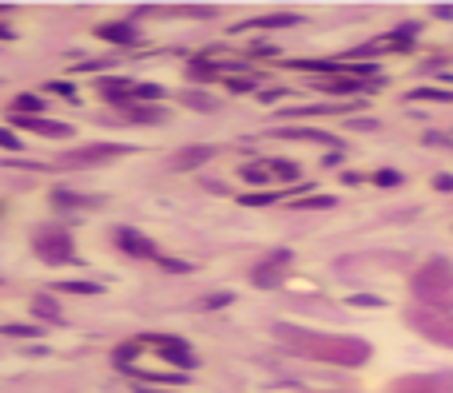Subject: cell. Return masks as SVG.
I'll list each match as a JSON object with an SVG mask.
<instances>
[{"instance_id": "6da1fadb", "label": "cell", "mask_w": 453, "mask_h": 393, "mask_svg": "<svg viewBox=\"0 0 453 393\" xmlns=\"http://www.w3.org/2000/svg\"><path fill=\"white\" fill-rule=\"evenodd\" d=\"M274 342L286 350L311 358V362H330V365H362L370 362V346L362 338H346V334H318V330H298V326L279 322L274 326Z\"/></svg>"}, {"instance_id": "7a4b0ae2", "label": "cell", "mask_w": 453, "mask_h": 393, "mask_svg": "<svg viewBox=\"0 0 453 393\" xmlns=\"http://www.w3.org/2000/svg\"><path fill=\"white\" fill-rule=\"evenodd\" d=\"M410 326L418 334H425L430 342H437V346H449L453 350V298H445V302H433V306H425V302H418L410 314Z\"/></svg>"}, {"instance_id": "3957f363", "label": "cell", "mask_w": 453, "mask_h": 393, "mask_svg": "<svg viewBox=\"0 0 453 393\" xmlns=\"http://www.w3.org/2000/svg\"><path fill=\"white\" fill-rule=\"evenodd\" d=\"M413 298H418V302H425V306L453 298V262L449 258L425 262L422 270L413 274Z\"/></svg>"}, {"instance_id": "277c9868", "label": "cell", "mask_w": 453, "mask_h": 393, "mask_svg": "<svg viewBox=\"0 0 453 393\" xmlns=\"http://www.w3.org/2000/svg\"><path fill=\"white\" fill-rule=\"evenodd\" d=\"M32 251L40 254L48 266H64V262L76 258V246H72V234L64 227H40L32 234Z\"/></svg>"}, {"instance_id": "5b68a950", "label": "cell", "mask_w": 453, "mask_h": 393, "mask_svg": "<svg viewBox=\"0 0 453 393\" xmlns=\"http://www.w3.org/2000/svg\"><path fill=\"white\" fill-rule=\"evenodd\" d=\"M294 254L291 251H274L267 254L262 262H255L251 266V286H259V290H271V286H279L282 278H286V266H291Z\"/></svg>"}, {"instance_id": "8992f818", "label": "cell", "mask_w": 453, "mask_h": 393, "mask_svg": "<svg viewBox=\"0 0 453 393\" xmlns=\"http://www.w3.org/2000/svg\"><path fill=\"white\" fill-rule=\"evenodd\" d=\"M155 350H160V362H172L175 370H195V353H191V346L183 342V338H172V334H151L147 338Z\"/></svg>"}, {"instance_id": "52a82bcc", "label": "cell", "mask_w": 453, "mask_h": 393, "mask_svg": "<svg viewBox=\"0 0 453 393\" xmlns=\"http://www.w3.org/2000/svg\"><path fill=\"white\" fill-rule=\"evenodd\" d=\"M131 147L123 143H91V147H76V152L64 155V167H91V163H108V159H120L128 155Z\"/></svg>"}, {"instance_id": "ba28073f", "label": "cell", "mask_w": 453, "mask_h": 393, "mask_svg": "<svg viewBox=\"0 0 453 393\" xmlns=\"http://www.w3.org/2000/svg\"><path fill=\"white\" fill-rule=\"evenodd\" d=\"M111 239H116V246H120V251H128L131 258H155V254H160V246H155L147 234L131 231V227H116V231H111Z\"/></svg>"}, {"instance_id": "9c48e42d", "label": "cell", "mask_w": 453, "mask_h": 393, "mask_svg": "<svg viewBox=\"0 0 453 393\" xmlns=\"http://www.w3.org/2000/svg\"><path fill=\"white\" fill-rule=\"evenodd\" d=\"M393 393H453V377H406L393 382Z\"/></svg>"}, {"instance_id": "30bf717a", "label": "cell", "mask_w": 453, "mask_h": 393, "mask_svg": "<svg viewBox=\"0 0 453 393\" xmlns=\"http://www.w3.org/2000/svg\"><path fill=\"white\" fill-rule=\"evenodd\" d=\"M21 127L36 131V135H52V139H72V127L68 123H52V120H40V115H12Z\"/></svg>"}, {"instance_id": "8fae6325", "label": "cell", "mask_w": 453, "mask_h": 393, "mask_svg": "<svg viewBox=\"0 0 453 393\" xmlns=\"http://www.w3.org/2000/svg\"><path fill=\"white\" fill-rule=\"evenodd\" d=\"M211 155H215V147H179V152L172 155V171H195V167H203Z\"/></svg>"}, {"instance_id": "7c38bea8", "label": "cell", "mask_w": 453, "mask_h": 393, "mask_svg": "<svg viewBox=\"0 0 453 393\" xmlns=\"http://www.w3.org/2000/svg\"><path fill=\"white\" fill-rule=\"evenodd\" d=\"M302 16L298 12H267V16H251V21H242V24H235L239 32H247V28H291V24H298Z\"/></svg>"}, {"instance_id": "4fadbf2b", "label": "cell", "mask_w": 453, "mask_h": 393, "mask_svg": "<svg viewBox=\"0 0 453 393\" xmlns=\"http://www.w3.org/2000/svg\"><path fill=\"white\" fill-rule=\"evenodd\" d=\"M96 36H100V40H111V44H135V40H140V32H135V24H131V21L100 24V28H96Z\"/></svg>"}, {"instance_id": "5bb4252c", "label": "cell", "mask_w": 453, "mask_h": 393, "mask_svg": "<svg viewBox=\"0 0 453 393\" xmlns=\"http://www.w3.org/2000/svg\"><path fill=\"white\" fill-rule=\"evenodd\" d=\"M120 370L143 385H183V373H155V370H135V365H120Z\"/></svg>"}, {"instance_id": "9a60e30c", "label": "cell", "mask_w": 453, "mask_h": 393, "mask_svg": "<svg viewBox=\"0 0 453 393\" xmlns=\"http://www.w3.org/2000/svg\"><path fill=\"white\" fill-rule=\"evenodd\" d=\"M32 314L44 318V322H64V310L52 294H36V298H32Z\"/></svg>"}, {"instance_id": "2e32d148", "label": "cell", "mask_w": 453, "mask_h": 393, "mask_svg": "<svg viewBox=\"0 0 453 393\" xmlns=\"http://www.w3.org/2000/svg\"><path fill=\"white\" fill-rule=\"evenodd\" d=\"M282 139H302V143H334V135L326 131H311V127H282Z\"/></svg>"}, {"instance_id": "e0dca14e", "label": "cell", "mask_w": 453, "mask_h": 393, "mask_svg": "<svg viewBox=\"0 0 453 393\" xmlns=\"http://www.w3.org/2000/svg\"><path fill=\"white\" fill-rule=\"evenodd\" d=\"M40 111H44V100L32 96V91H24V96L12 100V115H40Z\"/></svg>"}, {"instance_id": "ac0fdd59", "label": "cell", "mask_w": 453, "mask_h": 393, "mask_svg": "<svg viewBox=\"0 0 453 393\" xmlns=\"http://www.w3.org/2000/svg\"><path fill=\"white\" fill-rule=\"evenodd\" d=\"M52 203H56V207H96L100 199H88V195H72V191H64V187H56V191H52Z\"/></svg>"}, {"instance_id": "d6986e66", "label": "cell", "mask_w": 453, "mask_h": 393, "mask_svg": "<svg viewBox=\"0 0 453 393\" xmlns=\"http://www.w3.org/2000/svg\"><path fill=\"white\" fill-rule=\"evenodd\" d=\"M0 334H4V338H44V330H40V326H21V322L0 326Z\"/></svg>"}, {"instance_id": "ffe728a7", "label": "cell", "mask_w": 453, "mask_h": 393, "mask_svg": "<svg viewBox=\"0 0 453 393\" xmlns=\"http://www.w3.org/2000/svg\"><path fill=\"white\" fill-rule=\"evenodd\" d=\"M410 100H437V103H453V91H442V88H418V91H410Z\"/></svg>"}, {"instance_id": "44dd1931", "label": "cell", "mask_w": 453, "mask_h": 393, "mask_svg": "<svg viewBox=\"0 0 453 393\" xmlns=\"http://www.w3.org/2000/svg\"><path fill=\"white\" fill-rule=\"evenodd\" d=\"M56 290L60 294H100L104 286L100 283H56Z\"/></svg>"}, {"instance_id": "7402d4cb", "label": "cell", "mask_w": 453, "mask_h": 393, "mask_svg": "<svg viewBox=\"0 0 453 393\" xmlns=\"http://www.w3.org/2000/svg\"><path fill=\"white\" fill-rule=\"evenodd\" d=\"M342 108H282V120H298V115H330Z\"/></svg>"}, {"instance_id": "603a6c76", "label": "cell", "mask_w": 453, "mask_h": 393, "mask_svg": "<svg viewBox=\"0 0 453 393\" xmlns=\"http://www.w3.org/2000/svg\"><path fill=\"white\" fill-rule=\"evenodd\" d=\"M271 171L279 175L282 183H294V179H298V167H294V163H286V159H274V163H271Z\"/></svg>"}, {"instance_id": "cb8c5ba5", "label": "cell", "mask_w": 453, "mask_h": 393, "mask_svg": "<svg viewBox=\"0 0 453 393\" xmlns=\"http://www.w3.org/2000/svg\"><path fill=\"white\" fill-rule=\"evenodd\" d=\"M235 302V294L231 290H223V294H207V298H203V310H219V306H231Z\"/></svg>"}, {"instance_id": "d4e9b609", "label": "cell", "mask_w": 453, "mask_h": 393, "mask_svg": "<svg viewBox=\"0 0 453 393\" xmlns=\"http://www.w3.org/2000/svg\"><path fill=\"white\" fill-rule=\"evenodd\" d=\"M242 179H247V183H267V179H271V171L259 167V163H251V167H242Z\"/></svg>"}, {"instance_id": "484cf974", "label": "cell", "mask_w": 453, "mask_h": 393, "mask_svg": "<svg viewBox=\"0 0 453 393\" xmlns=\"http://www.w3.org/2000/svg\"><path fill=\"white\" fill-rule=\"evenodd\" d=\"M135 96H140V100H163V88H155V84H135Z\"/></svg>"}, {"instance_id": "4316f807", "label": "cell", "mask_w": 453, "mask_h": 393, "mask_svg": "<svg viewBox=\"0 0 453 393\" xmlns=\"http://www.w3.org/2000/svg\"><path fill=\"white\" fill-rule=\"evenodd\" d=\"M183 100H187V103H195L199 111H211V108H215V100H211V96H199V91H187Z\"/></svg>"}, {"instance_id": "83f0119b", "label": "cell", "mask_w": 453, "mask_h": 393, "mask_svg": "<svg viewBox=\"0 0 453 393\" xmlns=\"http://www.w3.org/2000/svg\"><path fill=\"white\" fill-rule=\"evenodd\" d=\"M374 183H378V187H398V183H402V175L386 167V171H378V175H374Z\"/></svg>"}, {"instance_id": "f1b7e54d", "label": "cell", "mask_w": 453, "mask_h": 393, "mask_svg": "<svg viewBox=\"0 0 453 393\" xmlns=\"http://www.w3.org/2000/svg\"><path fill=\"white\" fill-rule=\"evenodd\" d=\"M0 147H4V152H21V139H16L9 127H0Z\"/></svg>"}, {"instance_id": "f546056e", "label": "cell", "mask_w": 453, "mask_h": 393, "mask_svg": "<svg viewBox=\"0 0 453 393\" xmlns=\"http://www.w3.org/2000/svg\"><path fill=\"white\" fill-rule=\"evenodd\" d=\"M48 91H56V96H64V100H76V88H72V84H64V80H52Z\"/></svg>"}, {"instance_id": "4dcf8cb0", "label": "cell", "mask_w": 453, "mask_h": 393, "mask_svg": "<svg viewBox=\"0 0 453 393\" xmlns=\"http://www.w3.org/2000/svg\"><path fill=\"white\" fill-rule=\"evenodd\" d=\"M294 207H323L326 211V207H334V199L330 195H314V199H302V203H294Z\"/></svg>"}, {"instance_id": "1f68e13d", "label": "cell", "mask_w": 453, "mask_h": 393, "mask_svg": "<svg viewBox=\"0 0 453 393\" xmlns=\"http://www.w3.org/2000/svg\"><path fill=\"white\" fill-rule=\"evenodd\" d=\"M242 203H247V207H267V203H274V195H267V191H262V195H247Z\"/></svg>"}, {"instance_id": "d6a6232c", "label": "cell", "mask_w": 453, "mask_h": 393, "mask_svg": "<svg viewBox=\"0 0 453 393\" xmlns=\"http://www.w3.org/2000/svg\"><path fill=\"white\" fill-rule=\"evenodd\" d=\"M354 306H386L382 298H374V294H358V298H350Z\"/></svg>"}, {"instance_id": "836d02e7", "label": "cell", "mask_w": 453, "mask_h": 393, "mask_svg": "<svg viewBox=\"0 0 453 393\" xmlns=\"http://www.w3.org/2000/svg\"><path fill=\"white\" fill-rule=\"evenodd\" d=\"M231 88L235 91H255L259 88V76H255V80H231Z\"/></svg>"}, {"instance_id": "e575fe53", "label": "cell", "mask_w": 453, "mask_h": 393, "mask_svg": "<svg viewBox=\"0 0 453 393\" xmlns=\"http://www.w3.org/2000/svg\"><path fill=\"white\" fill-rule=\"evenodd\" d=\"M433 187H437V191H453V175H437V179H433Z\"/></svg>"}, {"instance_id": "d590c367", "label": "cell", "mask_w": 453, "mask_h": 393, "mask_svg": "<svg viewBox=\"0 0 453 393\" xmlns=\"http://www.w3.org/2000/svg\"><path fill=\"white\" fill-rule=\"evenodd\" d=\"M433 12H437V16H445V21H453V4H433Z\"/></svg>"}, {"instance_id": "8d00e7d4", "label": "cell", "mask_w": 453, "mask_h": 393, "mask_svg": "<svg viewBox=\"0 0 453 393\" xmlns=\"http://www.w3.org/2000/svg\"><path fill=\"white\" fill-rule=\"evenodd\" d=\"M12 36H16V32H12L9 24H0V40H12Z\"/></svg>"}, {"instance_id": "74e56055", "label": "cell", "mask_w": 453, "mask_h": 393, "mask_svg": "<svg viewBox=\"0 0 453 393\" xmlns=\"http://www.w3.org/2000/svg\"><path fill=\"white\" fill-rule=\"evenodd\" d=\"M140 393H172V389H160V385H140Z\"/></svg>"}]
</instances>
